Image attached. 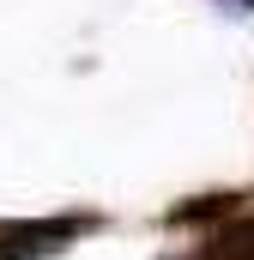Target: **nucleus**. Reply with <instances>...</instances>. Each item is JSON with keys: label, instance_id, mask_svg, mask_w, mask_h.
<instances>
[{"label": "nucleus", "instance_id": "3", "mask_svg": "<svg viewBox=\"0 0 254 260\" xmlns=\"http://www.w3.org/2000/svg\"><path fill=\"white\" fill-rule=\"evenodd\" d=\"M224 6H230V12H254V0H224Z\"/></svg>", "mask_w": 254, "mask_h": 260}, {"label": "nucleus", "instance_id": "1", "mask_svg": "<svg viewBox=\"0 0 254 260\" xmlns=\"http://www.w3.org/2000/svg\"><path fill=\"white\" fill-rule=\"evenodd\" d=\"M85 230H97V218L85 212H61V218H6L0 224V260H49L73 248Z\"/></svg>", "mask_w": 254, "mask_h": 260}, {"label": "nucleus", "instance_id": "2", "mask_svg": "<svg viewBox=\"0 0 254 260\" xmlns=\"http://www.w3.org/2000/svg\"><path fill=\"white\" fill-rule=\"evenodd\" d=\"M200 260H254V206H242L230 224H218V230L206 236Z\"/></svg>", "mask_w": 254, "mask_h": 260}]
</instances>
